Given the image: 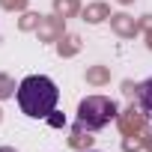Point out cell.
I'll return each instance as SVG.
<instances>
[{"label":"cell","mask_w":152,"mask_h":152,"mask_svg":"<svg viewBox=\"0 0 152 152\" xmlns=\"http://www.w3.org/2000/svg\"><path fill=\"white\" fill-rule=\"evenodd\" d=\"M48 122H51L54 128H63V125H66V116H60V113H51V116H48Z\"/></svg>","instance_id":"4"},{"label":"cell","mask_w":152,"mask_h":152,"mask_svg":"<svg viewBox=\"0 0 152 152\" xmlns=\"http://www.w3.org/2000/svg\"><path fill=\"white\" fill-rule=\"evenodd\" d=\"M116 102L107 96H87L78 104V128L81 131H102L116 119Z\"/></svg>","instance_id":"2"},{"label":"cell","mask_w":152,"mask_h":152,"mask_svg":"<svg viewBox=\"0 0 152 152\" xmlns=\"http://www.w3.org/2000/svg\"><path fill=\"white\" fill-rule=\"evenodd\" d=\"M0 152H15V149L12 146H0Z\"/></svg>","instance_id":"5"},{"label":"cell","mask_w":152,"mask_h":152,"mask_svg":"<svg viewBox=\"0 0 152 152\" xmlns=\"http://www.w3.org/2000/svg\"><path fill=\"white\" fill-rule=\"evenodd\" d=\"M137 102H140V107L152 116V78H146V81L137 87Z\"/></svg>","instance_id":"3"},{"label":"cell","mask_w":152,"mask_h":152,"mask_svg":"<svg viewBox=\"0 0 152 152\" xmlns=\"http://www.w3.org/2000/svg\"><path fill=\"white\" fill-rule=\"evenodd\" d=\"M60 102V90L45 75H27L18 84V104L30 119H48Z\"/></svg>","instance_id":"1"}]
</instances>
